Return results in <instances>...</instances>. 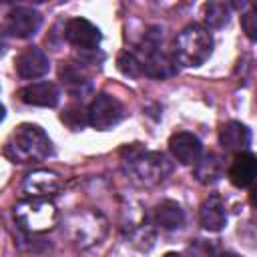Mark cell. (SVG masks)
I'll return each instance as SVG.
<instances>
[{"mask_svg":"<svg viewBox=\"0 0 257 257\" xmlns=\"http://www.w3.org/2000/svg\"><path fill=\"white\" fill-rule=\"evenodd\" d=\"M219 141H221L223 149H227V151H239L241 153L251 143V131L245 124L237 122V120H229V122H225L221 126Z\"/></svg>","mask_w":257,"mask_h":257,"instance_id":"15","label":"cell"},{"mask_svg":"<svg viewBox=\"0 0 257 257\" xmlns=\"http://www.w3.org/2000/svg\"><path fill=\"white\" fill-rule=\"evenodd\" d=\"M60 187H62V183H60L58 175L52 171H34L24 181V191L30 197H46L48 199V195L58 193Z\"/></svg>","mask_w":257,"mask_h":257,"instance_id":"12","label":"cell"},{"mask_svg":"<svg viewBox=\"0 0 257 257\" xmlns=\"http://www.w3.org/2000/svg\"><path fill=\"white\" fill-rule=\"evenodd\" d=\"M128 159H131L135 175L145 185H157V183L165 181L173 171L171 161L163 153H157V151H151V153L145 151L143 153L141 149H137V153L131 155Z\"/></svg>","mask_w":257,"mask_h":257,"instance_id":"5","label":"cell"},{"mask_svg":"<svg viewBox=\"0 0 257 257\" xmlns=\"http://www.w3.org/2000/svg\"><path fill=\"white\" fill-rule=\"evenodd\" d=\"M6 46H8V40H6V32H4V28L0 26V54L6 50Z\"/></svg>","mask_w":257,"mask_h":257,"instance_id":"23","label":"cell"},{"mask_svg":"<svg viewBox=\"0 0 257 257\" xmlns=\"http://www.w3.org/2000/svg\"><path fill=\"white\" fill-rule=\"evenodd\" d=\"M42 24V16L32 10V8H24L18 6L8 14V30L12 36L16 38H30L38 32Z\"/></svg>","mask_w":257,"mask_h":257,"instance_id":"9","label":"cell"},{"mask_svg":"<svg viewBox=\"0 0 257 257\" xmlns=\"http://www.w3.org/2000/svg\"><path fill=\"white\" fill-rule=\"evenodd\" d=\"M165 257H183V255H181V253H167Z\"/></svg>","mask_w":257,"mask_h":257,"instance_id":"25","label":"cell"},{"mask_svg":"<svg viewBox=\"0 0 257 257\" xmlns=\"http://www.w3.org/2000/svg\"><path fill=\"white\" fill-rule=\"evenodd\" d=\"M52 151L48 135L38 126L24 122L16 126L4 143V157L14 165L44 161Z\"/></svg>","mask_w":257,"mask_h":257,"instance_id":"1","label":"cell"},{"mask_svg":"<svg viewBox=\"0 0 257 257\" xmlns=\"http://www.w3.org/2000/svg\"><path fill=\"white\" fill-rule=\"evenodd\" d=\"M229 22V6L223 2H209L205 4V24L209 28H223Z\"/></svg>","mask_w":257,"mask_h":257,"instance_id":"20","label":"cell"},{"mask_svg":"<svg viewBox=\"0 0 257 257\" xmlns=\"http://www.w3.org/2000/svg\"><path fill=\"white\" fill-rule=\"evenodd\" d=\"M155 221H157V225H161L163 229L173 231V229L183 227V223H185V213H183V209H181V205H179L177 201H163V203L157 207Z\"/></svg>","mask_w":257,"mask_h":257,"instance_id":"17","label":"cell"},{"mask_svg":"<svg viewBox=\"0 0 257 257\" xmlns=\"http://www.w3.org/2000/svg\"><path fill=\"white\" fill-rule=\"evenodd\" d=\"M241 24H243V30L247 32V36L251 40H255L257 38V16H255L253 8H249V12H245L241 16Z\"/></svg>","mask_w":257,"mask_h":257,"instance_id":"22","label":"cell"},{"mask_svg":"<svg viewBox=\"0 0 257 257\" xmlns=\"http://www.w3.org/2000/svg\"><path fill=\"white\" fill-rule=\"evenodd\" d=\"M255 175H257V161L251 153H239L233 163H231V169H229V181L239 187V189H245L249 187L253 181H255Z\"/></svg>","mask_w":257,"mask_h":257,"instance_id":"13","label":"cell"},{"mask_svg":"<svg viewBox=\"0 0 257 257\" xmlns=\"http://www.w3.org/2000/svg\"><path fill=\"white\" fill-rule=\"evenodd\" d=\"M14 66L22 78H38V76H44L48 72L50 62H48V56L40 48L30 46L16 56Z\"/></svg>","mask_w":257,"mask_h":257,"instance_id":"10","label":"cell"},{"mask_svg":"<svg viewBox=\"0 0 257 257\" xmlns=\"http://www.w3.org/2000/svg\"><path fill=\"white\" fill-rule=\"evenodd\" d=\"M2 118H4V106L0 104V120H2Z\"/></svg>","mask_w":257,"mask_h":257,"instance_id":"26","label":"cell"},{"mask_svg":"<svg viewBox=\"0 0 257 257\" xmlns=\"http://www.w3.org/2000/svg\"><path fill=\"white\" fill-rule=\"evenodd\" d=\"M58 74H60V80H62V84H64V88H66L68 94L82 98V96L90 90V80H88L76 66H72V64H62Z\"/></svg>","mask_w":257,"mask_h":257,"instance_id":"16","label":"cell"},{"mask_svg":"<svg viewBox=\"0 0 257 257\" xmlns=\"http://www.w3.org/2000/svg\"><path fill=\"white\" fill-rule=\"evenodd\" d=\"M124 116V106L118 98L100 92L94 96V100L88 106V124H92L98 131H108L116 126Z\"/></svg>","mask_w":257,"mask_h":257,"instance_id":"6","label":"cell"},{"mask_svg":"<svg viewBox=\"0 0 257 257\" xmlns=\"http://www.w3.org/2000/svg\"><path fill=\"white\" fill-rule=\"evenodd\" d=\"M64 38L80 50H94L100 44L102 36L100 30L86 18H72L64 26Z\"/></svg>","mask_w":257,"mask_h":257,"instance_id":"7","label":"cell"},{"mask_svg":"<svg viewBox=\"0 0 257 257\" xmlns=\"http://www.w3.org/2000/svg\"><path fill=\"white\" fill-rule=\"evenodd\" d=\"M60 120H62L70 131H82V128L88 124V108H84L80 102L68 104V106L62 110Z\"/></svg>","mask_w":257,"mask_h":257,"instance_id":"19","label":"cell"},{"mask_svg":"<svg viewBox=\"0 0 257 257\" xmlns=\"http://www.w3.org/2000/svg\"><path fill=\"white\" fill-rule=\"evenodd\" d=\"M18 96L22 102L26 104H32V106H56L58 100H60V92H58V86L54 82H32V84H26L18 90Z\"/></svg>","mask_w":257,"mask_h":257,"instance_id":"8","label":"cell"},{"mask_svg":"<svg viewBox=\"0 0 257 257\" xmlns=\"http://www.w3.org/2000/svg\"><path fill=\"white\" fill-rule=\"evenodd\" d=\"M199 219L207 231H213V233L221 231L227 225V211H225L221 197L211 195L209 199H205V203L201 205V211H199Z\"/></svg>","mask_w":257,"mask_h":257,"instance_id":"14","label":"cell"},{"mask_svg":"<svg viewBox=\"0 0 257 257\" xmlns=\"http://www.w3.org/2000/svg\"><path fill=\"white\" fill-rule=\"evenodd\" d=\"M221 257H241V255H237V253H223Z\"/></svg>","mask_w":257,"mask_h":257,"instance_id":"24","label":"cell"},{"mask_svg":"<svg viewBox=\"0 0 257 257\" xmlns=\"http://www.w3.org/2000/svg\"><path fill=\"white\" fill-rule=\"evenodd\" d=\"M14 219L18 227L28 233H44L56 225L58 211L46 197H30L14 207Z\"/></svg>","mask_w":257,"mask_h":257,"instance_id":"3","label":"cell"},{"mask_svg":"<svg viewBox=\"0 0 257 257\" xmlns=\"http://www.w3.org/2000/svg\"><path fill=\"white\" fill-rule=\"evenodd\" d=\"M195 177L203 185H213L221 177V159L215 153H207L203 159L197 161L195 167Z\"/></svg>","mask_w":257,"mask_h":257,"instance_id":"18","label":"cell"},{"mask_svg":"<svg viewBox=\"0 0 257 257\" xmlns=\"http://www.w3.org/2000/svg\"><path fill=\"white\" fill-rule=\"evenodd\" d=\"M161 38H163V30L151 28L143 38L141 54H137L141 64V74H147L151 78H169L177 72V60L159 48Z\"/></svg>","mask_w":257,"mask_h":257,"instance_id":"4","label":"cell"},{"mask_svg":"<svg viewBox=\"0 0 257 257\" xmlns=\"http://www.w3.org/2000/svg\"><path fill=\"white\" fill-rule=\"evenodd\" d=\"M169 149L173 157L183 165H195L201 157V141L193 133H175L169 139Z\"/></svg>","mask_w":257,"mask_h":257,"instance_id":"11","label":"cell"},{"mask_svg":"<svg viewBox=\"0 0 257 257\" xmlns=\"http://www.w3.org/2000/svg\"><path fill=\"white\" fill-rule=\"evenodd\" d=\"M116 64H118V70L122 74H126V76L135 78V76L141 74V64H139V58H137L135 52H128V50L120 52L118 58H116Z\"/></svg>","mask_w":257,"mask_h":257,"instance_id":"21","label":"cell"},{"mask_svg":"<svg viewBox=\"0 0 257 257\" xmlns=\"http://www.w3.org/2000/svg\"><path fill=\"white\" fill-rule=\"evenodd\" d=\"M213 52V38L201 24L185 26L175 40V60L185 66H201Z\"/></svg>","mask_w":257,"mask_h":257,"instance_id":"2","label":"cell"}]
</instances>
